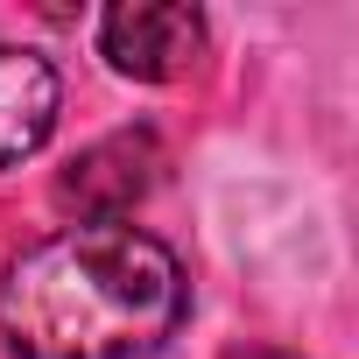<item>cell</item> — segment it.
<instances>
[{"instance_id": "5", "label": "cell", "mask_w": 359, "mask_h": 359, "mask_svg": "<svg viewBox=\"0 0 359 359\" xmlns=\"http://www.w3.org/2000/svg\"><path fill=\"white\" fill-rule=\"evenodd\" d=\"M233 359H289V352H261V345H254V352H233Z\"/></svg>"}, {"instance_id": "3", "label": "cell", "mask_w": 359, "mask_h": 359, "mask_svg": "<svg viewBox=\"0 0 359 359\" xmlns=\"http://www.w3.org/2000/svg\"><path fill=\"white\" fill-rule=\"evenodd\" d=\"M155 176H162V141L148 127H120V134L92 141L85 155H71V169L57 176V198L85 226H113L155 191Z\"/></svg>"}, {"instance_id": "2", "label": "cell", "mask_w": 359, "mask_h": 359, "mask_svg": "<svg viewBox=\"0 0 359 359\" xmlns=\"http://www.w3.org/2000/svg\"><path fill=\"white\" fill-rule=\"evenodd\" d=\"M99 57L120 78L169 85L205 57V15L176 8V0H120V8L99 15Z\"/></svg>"}, {"instance_id": "4", "label": "cell", "mask_w": 359, "mask_h": 359, "mask_svg": "<svg viewBox=\"0 0 359 359\" xmlns=\"http://www.w3.org/2000/svg\"><path fill=\"white\" fill-rule=\"evenodd\" d=\"M57 106H64V85H57L50 57L0 43V169L29 162V155L50 141Z\"/></svg>"}, {"instance_id": "1", "label": "cell", "mask_w": 359, "mask_h": 359, "mask_svg": "<svg viewBox=\"0 0 359 359\" xmlns=\"http://www.w3.org/2000/svg\"><path fill=\"white\" fill-rule=\"evenodd\" d=\"M184 310V261L127 219L64 226L0 268V345L15 359H148Z\"/></svg>"}]
</instances>
